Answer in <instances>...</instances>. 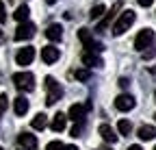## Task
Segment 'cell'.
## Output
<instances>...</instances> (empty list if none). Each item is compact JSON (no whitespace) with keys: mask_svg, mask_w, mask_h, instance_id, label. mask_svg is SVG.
<instances>
[{"mask_svg":"<svg viewBox=\"0 0 156 150\" xmlns=\"http://www.w3.org/2000/svg\"><path fill=\"white\" fill-rule=\"evenodd\" d=\"M134 20H136V13L132 11V9H126V11H122V15H119V20H117L115 24H113V35L115 37H119V35H124L132 24H134Z\"/></svg>","mask_w":156,"mask_h":150,"instance_id":"obj_1","label":"cell"},{"mask_svg":"<svg viewBox=\"0 0 156 150\" xmlns=\"http://www.w3.org/2000/svg\"><path fill=\"white\" fill-rule=\"evenodd\" d=\"M46 89H48V96H46V104L48 107L56 104V100L63 98V87L58 85L52 76H46Z\"/></svg>","mask_w":156,"mask_h":150,"instance_id":"obj_2","label":"cell"},{"mask_svg":"<svg viewBox=\"0 0 156 150\" xmlns=\"http://www.w3.org/2000/svg\"><path fill=\"white\" fill-rule=\"evenodd\" d=\"M13 85L20 91H33L35 89V74L33 72H17V74H13Z\"/></svg>","mask_w":156,"mask_h":150,"instance_id":"obj_3","label":"cell"},{"mask_svg":"<svg viewBox=\"0 0 156 150\" xmlns=\"http://www.w3.org/2000/svg\"><path fill=\"white\" fill-rule=\"evenodd\" d=\"M152 44H154V31L152 28H143L134 39V48L139 52H145V48H152Z\"/></svg>","mask_w":156,"mask_h":150,"instance_id":"obj_4","label":"cell"},{"mask_svg":"<svg viewBox=\"0 0 156 150\" xmlns=\"http://www.w3.org/2000/svg\"><path fill=\"white\" fill-rule=\"evenodd\" d=\"M78 37H80V42L85 44L87 52H100V50H102V44H100V42H95L87 28H80V31H78Z\"/></svg>","mask_w":156,"mask_h":150,"instance_id":"obj_5","label":"cell"},{"mask_svg":"<svg viewBox=\"0 0 156 150\" xmlns=\"http://www.w3.org/2000/svg\"><path fill=\"white\" fill-rule=\"evenodd\" d=\"M87 111H91V102H87V104H72L65 118H69V120H74V122H83Z\"/></svg>","mask_w":156,"mask_h":150,"instance_id":"obj_6","label":"cell"},{"mask_svg":"<svg viewBox=\"0 0 156 150\" xmlns=\"http://www.w3.org/2000/svg\"><path fill=\"white\" fill-rule=\"evenodd\" d=\"M35 24L33 22H22V24H20L17 28H15V42H24V39H30V37L35 35Z\"/></svg>","mask_w":156,"mask_h":150,"instance_id":"obj_7","label":"cell"},{"mask_svg":"<svg viewBox=\"0 0 156 150\" xmlns=\"http://www.w3.org/2000/svg\"><path fill=\"white\" fill-rule=\"evenodd\" d=\"M136 104V100L130 96V93H119V96L115 98V109L117 111H132Z\"/></svg>","mask_w":156,"mask_h":150,"instance_id":"obj_8","label":"cell"},{"mask_svg":"<svg viewBox=\"0 0 156 150\" xmlns=\"http://www.w3.org/2000/svg\"><path fill=\"white\" fill-rule=\"evenodd\" d=\"M35 59V48L26 46V48H20L17 54H15V61L17 65H30V61Z\"/></svg>","mask_w":156,"mask_h":150,"instance_id":"obj_9","label":"cell"},{"mask_svg":"<svg viewBox=\"0 0 156 150\" xmlns=\"http://www.w3.org/2000/svg\"><path fill=\"white\" fill-rule=\"evenodd\" d=\"M17 144H20V150H37V137L30 135V133H20L17 135Z\"/></svg>","mask_w":156,"mask_h":150,"instance_id":"obj_10","label":"cell"},{"mask_svg":"<svg viewBox=\"0 0 156 150\" xmlns=\"http://www.w3.org/2000/svg\"><path fill=\"white\" fill-rule=\"evenodd\" d=\"M58 48H54V46H46V48H41V61L44 63H54V61H58Z\"/></svg>","mask_w":156,"mask_h":150,"instance_id":"obj_11","label":"cell"},{"mask_svg":"<svg viewBox=\"0 0 156 150\" xmlns=\"http://www.w3.org/2000/svg\"><path fill=\"white\" fill-rule=\"evenodd\" d=\"M98 133H100V135H102V139H104V141H108V144H115V141H117V137H119V135L115 133V128H113V126H108V124H100Z\"/></svg>","mask_w":156,"mask_h":150,"instance_id":"obj_12","label":"cell"},{"mask_svg":"<svg viewBox=\"0 0 156 150\" xmlns=\"http://www.w3.org/2000/svg\"><path fill=\"white\" fill-rule=\"evenodd\" d=\"M46 37L50 42H61V37H63V26L61 24H50L46 28Z\"/></svg>","mask_w":156,"mask_h":150,"instance_id":"obj_13","label":"cell"},{"mask_svg":"<svg viewBox=\"0 0 156 150\" xmlns=\"http://www.w3.org/2000/svg\"><path fill=\"white\" fill-rule=\"evenodd\" d=\"M83 63L89 65V68H102V65H104L102 57H98L95 52H85V54H83Z\"/></svg>","mask_w":156,"mask_h":150,"instance_id":"obj_14","label":"cell"},{"mask_svg":"<svg viewBox=\"0 0 156 150\" xmlns=\"http://www.w3.org/2000/svg\"><path fill=\"white\" fill-rule=\"evenodd\" d=\"M136 135H139V139H143V141H152L156 137V128L150 126V124H143L139 130H136Z\"/></svg>","mask_w":156,"mask_h":150,"instance_id":"obj_15","label":"cell"},{"mask_svg":"<svg viewBox=\"0 0 156 150\" xmlns=\"http://www.w3.org/2000/svg\"><path fill=\"white\" fill-rule=\"evenodd\" d=\"M65 124H67V118H65L63 113H56V115L52 118V122H50V128L54 130V133H61V130L65 128Z\"/></svg>","mask_w":156,"mask_h":150,"instance_id":"obj_16","label":"cell"},{"mask_svg":"<svg viewBox=\"0 0 156 150\" xmlns=\"http://www.w3.org/2000/svg\"><path fill=\"white\" fill-rule=\"evenodd\" d=\"M28 113V100L24 98V96H17L15 98V115H26Z\"/></svg>","mask_w":156,"mask_h":150,"instance_id":"obj_17","label":"cell"},{"mask_svg":"<svg viewBox=\"0 0 156 150\" xmlns=\"http://www.w3.org/2000/svg\"><path fill=\"white\" fill-rule=\"evenodd\" d=\"M28 15H30V9L26 7V5H20L17 9H15V13H13V17L22 24V22H28Z\"/></svg>","mask_w":156,"mask_h":150,"instance_id":"obj_18","label":"cell"},{"mask_svg":"<svg viewBox=\"0 0 156 150\" xmlns=\"http://www.w3.org/2000/svg\"><path fill=\"white\" fill-rule=\"evenodd\" d=\"M30 126H33L35 130H44V128L48 126V115H46V113H37V115L33 118Z\"/></svg>","mask_w":156,"mask_h":150,"instance_id":"obj_19","label":"cell"},{"mask_svg":"<svg viewBox=\"0 0 156 150\" xmlns=\"http://www.w3.org/2000/svg\"><path fill=\"white\" fill-rule=\"evenodd\" d=\"M119 7H122V2H115V7H113V9H111V11L106 13V17H104V20H102L100 24H98V28H95V31H104V28H106V26L111 24V20H113V17H115V11H117V9H119Z\"/></svg>","mask_w":156,"mask_h":150,"instance_id":"obj_20","label":"cell"},{"mask_svg":"<svg viewBox=\"0 0 156 150\" xmlns=\"http://www.w3.org/2000/svg\"><path fill=\"white\" fill-rule=\"evenodd\" d=\"M104 13H106V7H104V5H95V7L91 9L89 17H91V20H98V17H102Z\"/></svg>","mask_w":156,"mask_h":150,"instance_id":"obj_21","label":"cell"},{"mask_svg":"<svg viewBox=\"0 0 156 150\" xmlns=\"http://www.w3.org/2000/svg\"><path fill=\"white\" fill-rule=\"evenodd\" d=\"M117 130H119V135H130L132 124H130L128 120H119V124H117Z\"/></svg>","mask_w":156,"mask_h":150,"instance_id":"obj_22","label":"cell"},{"mask_svg":"<svg viewBox=\"0 0 156 150\" xmlns=\"http://www.w3.org/2000/svg\"><path fill=\"white\" fill-rule=\"evenodd\" d=\"M74 76H76V81H89L91 79V72L89 70H76Z\"/></svg>","mask_w":156,"mask_h":150,"instance_id":"obj_23","label":"cell"},{"mask_svg":"<svg viewBox=\"0 0 156 150\" xmlns=\"http://www.w3.org/2000/svg\"><path fill=\"white\" fill-rule=\"evenodd\" d=\"M7 107H9V96L7 93H0V115L7 113Z\"/></svg>","mask_w":156,"mask_h":150,"instance_id":"obj_24","label":"cell"},{"mask_svg":"<svg viewBox=\"0 0 156 150\" xmlns=\"http://www.w3.org/2000/svg\"><path fill=\"white\" fill-rule=\"evenodd\" d=\"M7 22V9H5V2L0 0V24Z\"/></svg>","mask_w":156,"mask_h":150,"instance_id":"obj_25","label":"cell"},{"mask_svg":"<svg viewBox=\"0 0 156 150\" xmlns=\"http://www.w3.org/2000/svg\"><path fill=\"white\" fill-rule=\"evenodd\" d=\"M80 133H83V124L78 122V124H74V128H72V137H78Z\"/></svg>","mask_w":156,"mask_h":150,"instance_id":"obj_26","label":"cell"},{"mask_svg":"<svg viewBox=\"0 0 156 150\" xmlns=\"http://www.w3.org/2000/svg\"><path fill=\"white\" fill-rule=\"evenodd\" d=\"M61 148H63L61 141H50V144L46 146V150H61Z\"/></svg>","mask_w":156,"mask_h":150,"instance_id":"obj_27","label":"cell"},{"mask_svg":"<svg viewBox=\"0 0 156 150\" xmlns=\"http://www.w3.org/2000/svg\"><path fill=\"white\" fill-rule=\"evenodd\" d=\"M136 2H139L141 7H150V5L154 2V0H136Z\"/></svg>","mask_w":156,"mask_h":150,"instance_id":"obj_28","label":"cell"},{"mask_svg":"<svg viewBox=\"0 0 156 150\" xmlns=\"http://www.w3.org/2000/svg\"><path fill=\"white\" fill-rule=\"evenodd\" d=\"M128 85H130V81H128V79H119V87H124V89H126Z\"/></svg>","mask_w":156,"mask_h":150,"instance_id":"obj_29","label":"cell"},{"mask_svg":"<svg viewBox=\"0 0 156 150\" xmlns=\"http://www.w3.org/2000/svg\"><path fill=\"white\" fill-rule=\"evenodd\" d=\"M61 150H78V148H76V146H74V144H69V146H63V148H61Z\"/></svg>","mask_w":156,"mask_h":150,"instance_id":"obj_30","label":"cell"},{"mask_svg":"<svg viewBox=\"0 0 156 150\" xmlns=\"http://www.w3.org/2000/svg\"><path fill=\"white\" fill-rule=\"evenodd\" d=\"M128 150H143V148H141V146H136V144H134V146H128Z\"/></svg>","mask_w":156,"mask_h":150,"instance_id":"obj_31","label":"cell"},{"mask_svg":"<svg viewBox=\"0 0 156 150\" xmlns=\"http://www.w3.org/2000/svg\"><path fill=\"white\" fill-rule=\"evenodd\" d=\"M5 42V35H2V31H0V44H2Z\"/></svg>","mask_w":156,"mask_h":150,"instance_id":"obj_32","label":"cell"},{"mask_svg":"<svg viewBox=\"0 0 156 150\" xmlns=\"http://www.w3.org/2000/svg\"><path fill=\"white\" fill-rule=\"evenodd\" d=\"M150 72H152V74H156V68H150Z\"/></svg>","mask_w":156,"mask_h":150,"instance_id":"obj_33","label":"cell"},{"mask_svg":"<svg viewBox=\"0 0 156 150\" xmlns=\"http://www.w3.org/2000/svg\"><path fill=\"white\" fill-rule=\"evenodd\" d=\"M154 98H156V91H154Z\"/></svg>","mask_w":156,"mask_h":150,"instance_id":"obj_34","label":"cell"},{"mask_svg":"<svg viewBox=\"0 0 156 150\" xmlns=\"http://www.w3.org/2000/svg\"><path fill=\"white\" fill-rule=\"evenodd\" d=\"M154 118H156V113H154Z\"/></svg>","mask_w":156,"mask_h":150,"instance_id":"obj_35","label":"cell"},{"mask_svg":"<svg viewBox=\"0 0 156 150\" xmlns=\"http://www.w3.org/2000/svg\"><path fill=\"white\" fill-rule=\"evenodd\" d=\"M154 150H156V146H154Z\"/></svg>","mask_w":156,"mask_h":150,"instance_id":"obj_36","label":"cell"},{"mask_svg":"<svg viewBox=\"0 0 156 150\" xmlns=\"http://www.w3.org/2000/svg\"><path fill=\"white\" fill-rule=\"evenodd\" d=\"M0 150H2V148H0Z\"/></svg>","mask_w":156,"mask_h":150,"instance_id":"obj_37","label":"cell"}]
</instances>
